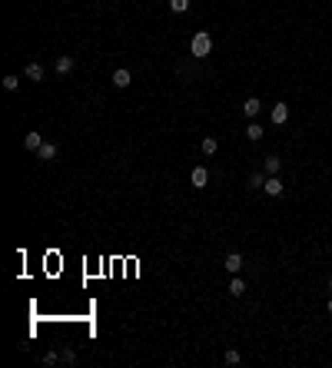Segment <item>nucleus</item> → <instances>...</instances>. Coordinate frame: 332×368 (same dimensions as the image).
<instances>
[{"label":"nucleus","mask_w":332,"mask_h":368,"mask_svg":"<svg viewBox=\"0 0 332 368\" xmlns=\"http://www.w3.org/2000/svg\"><path fill=\"white\" fill-rule=\"evenodd\" d=\"M189 53L196 56V60H203V56L213 53V37L206 34V30H200V34H193V40H189Z\"/></svg>","instance_id":"nucleus-1"},{"label":"nucleus","mask_w":332,"mask_h":368,"mask_svg":"<svg viewBox=\"0 0 332 368\" xmlns=\"http://www.w3.org/2000/svg\"><path fill=\"white\" fill-rule=\"evenodd\" d=\"M189 183L196 186V189H206V183H209V173H206V166H196V169L189 173Z\"/></svg>","instance_id":"nucleus-2"},{"label":"nucleus","mask_w":332,"mask_h":368,"mask_svg":"<svg viewBox=\"0 0 332 368\" xmlns=\"http://www.w3.org/2000/svg\"><path fill=\"white\" fill-rule=\"evenodd\" d=\"M129 83H133V73H129V70H123V67H120V70L113 73V87H120V90H127Z\"/></svg>","instance_id":"nucleus-3"},{"label":"nucleus","mask_w":332,"mask_h":368,"mask_svg":"<svg viewBox=\"0 0 332 368\" xmlns=\"http://www.w3.org/2000/svg\"><path fill=\"white\" fill-rule=\"evenodd\" d=\"M262 189H266L269 196H282V193H286V186H282V179H279V176H269V179H266V186H262Z\"/></svg>","instance_id":"nucleus-4"},{"label":"nucleus","mask_w":332,"mask_h":368,"mask_svg":"<svg viewBox=\"0 0 332 368\" xmlns=\"http://www.w3.org/2000/svg\"><path fill=\"white\" fill-rule=\"evenodd\" d=\"M269 116H273V123H276V126H282V123L289 120V106H286V103H276V106H273V113H269Z\"/></svg>","instance_id":"nucleus-5"},{"label":"nucleus","mask_w":332,"mask_h":368,"mask_svg":"<svg viewBox=\"0 0 332 368\" xmlns=\"http://www.w3.org/2000/svg\"><path fill=\"white\" fill-rule=\"evenodd\" d=\"M222 265L229 269V276H236V272H240V269H242V256H240V252H229V256H226V262H222Z\"/></svg>","instance_id":"nucleus-6"},{"label":"nucleus","mask_w":332,"mask_h":368,"mask_svg":"<svg viewBox=\"0 0 332 368\" xmlns=\"http://www.w3.org/2000/svg\"><path fill=\"white\" fill-rule=\"evenodd\" d=\"M259 110H262V103H259L256 96H249V100L242 103V113H246L249 120H256V116H259Z\"/></svg>","instance_id":"nucleus-7"},{"label":"nucleus","mask_w":332,"mask_h":368,"mask_svg":"<svg viewBox=\"0 0 332 368\" xmlns=\"http://www.w3.org/2000/svg\"><path fill=\"white\" fill-rule=\"evenodd\" d=\"M23 146L30 149V153H37V149L43 146V136H40V133H27V136H23Z\"/></svg>","instance_id":"nucleus-8"},{"label":"nucleus","mask_w":332,"mask_h":368,"mask_svg":"<svg viewBox=\"0 0 332 368\" xmlns=\"http://www.w3.org/2000/svg\"><path fill=\"white\" fill-rule=\"evenodd\" d=\"M37 159H43V163H50V159H56V146H54V143H43V146L37 149Z\"/></svg>","instance_id":"nucleus-9"},{"label":"nucleus","mask_w":332,"mask_h":368,"mask_svg":"<svg viewBox=\"0 0 332 368\" xmlns=\"http://www.w3.org/2000/svg\"><path fill=\"white\" fill-rule=\"evenodd\" d=\"M200 149H203L206 156H213V153L220 149V143H216V136H203V143H200Z\"/></svg>","instance_id":"nucleus-10"},{"label":"nucleus","mask_w":332,"mask_h":368,"mask_svg":"<svg viewBox=\"0 0 332 368\" xmlns=\"http://www.w3.org/2000/svg\"><path fill=\"white\" fill-rule=\"evenodd\" d=\"M279 169H282V159L279 156H266V173L269 176H279Z\"/></svg>","instance_id":"nucleus-11"},{"label":"nucleus","mask_w":332,"mask_h":368,"mask_svg":"<svg viewBox=\"0 0 332 368\" xmlns=\"http://www.w3.org/2000/svg\"><path fill=\"white\" fill-rule=\"evenodd\" d=\"M74 70V56H60L56 60V73H70Z\"/></svg>","instance_id":"nucleus-12"},{"label":"nucleus","mask_w":332,"mask_h":368,"mask_svg":"<svg viewBox=\"0 0 332 368\" xmlns=\"http://www.w3.org/2000/svg\"><path fill=\"white\" fill-rule=\"evenodd\" d=\"M27 80H43V67L40 63H30L27 67Z\"/></svg>","instance_id":"nucleus-13"},{"label":"nucleus","mask_w":332,"mask_h":368,"mask_svg":"<svg viewBox=\"0 0 332 368\" xmlns=\"http://www.w3.org/2000/svg\"><path fill=\"white\" fill-rule=\"evenodd\" d=\"M229 292H233V295H242V292H246V282H242L240 276H233V282H229Z\"/></svg>","instance_id":"nucleus-14"},{"label":"nucleus","mask_w":332,"mask_h":368,"mask_svg":"<svg viewBox=\"0 0 332 368\" xmlns=\"http://www.w3.org/2000/svg\"><path fill=\"white\" fill-rule=\"evenodd\" d=\"M169 10L173 14H186L189 10V0H169Z\"/></svg>","instance_id":"nucleus-15"},{"label":"nucleus","mask_w":332,"mask_h":368,"mask_svg":"<svg viewBox=\"0 0 332 368\" xmlns=\"http://www.w3.org/2000/svg\"><path fill=\"white\" fill-rule=\"evenodd\" d=\"M246 136H249L253 143H259V140H262V126H259V123H253V126L246 129Z\"/></svg>","instance_id":"nucleus-16"},{"label":"nucleus","mask_w":332,"mask_h":368,"mask_svg":"<svg viewBox=\"0 0 332 368\" xmlns=\"http://www.w3.org/2000/svg\"><path fill=\"white\" fill-rule=\"evenodd\" d=\"M17 87H20V76H14V73H10V76H3V90H10V93H14Z\"/></svg>","instance_id":"nucleus-17"},{"label":"nucleus","mask_w":332,"mask_h":368,"mask_svg":"<svg viewBox=\"0 0 332 368\" xmlns=\"http://www.w3.org/2000/svg\"><path fill=\"white\" fill-rule=\"evenodd\" d=\"M249 186H253V189H262V186H266V176H262V173H253V176H249Z\"/></svg>","instance_id":"nucleus-18"},{"label":"nucleus","mask_w":332,"mask_h":368,"mask_svg":"<svg viewBox=\"0 0 332 368\" xmlns=\"http://www.w3.org/2000/svg\"><path fill=\"white\" fill-rule=\"evenodd\" d=\"M240 362H242V358H240V351H236V349L226 351V365H240Z\"/></svg>","instance_id":"nucleus-19"},{"label":"nucleus","mask_w":332,"mask_h":368,"mask_svg":"<svg viewBox=\"0 0 332 368\" xmlns=\"http://www.w3.org/2000/svg\"><path fill=\"white\" fill-rule=\"evenodd\" d=\"M60 358H63V362H70V365H74V362H76V351H74V349H63V351H60Z\"/></svg>","instance_id":"nucleus-20"},{"label":"nucleus","mask_w":332,"mask_h":368,"mask_svg":"<svg viewBox=\"0 0 332 368\" xmlns=\"http://www.w3.org/2000/svg\"><path fill=\"white\" fill-rule=\"evenodd\" d=\"M56 358H60V351H47V355H43V365H54Z\"/></svg>","instance_id":"nucleus-21"},{"label":"nucleus","mask_w":332,"mask_h":368,"mask_svg":"<svg viewBox=\"0 0 332 368\" xmlns=\"http://www.w3.org/2000/svg\"><path fill=\"white\" fill-rule=\"evenodd\" d=\"M329 315H332V298H329Z\"/></svg>","instance_id":"nucleus-22"},{"label":"nucleus","mask_w":332,"mask_h":368,"mask_svg":"<svg viewBox=\"0 0 332 368\" xmlns=\"http://www.w3.org/2000/svg\"><path fill=\"white\" fill-rule=\"evenodd\" d=\"M329 292H332V279H329Z\"/></svg>","instance_id":"nucleus-23"}]
</instances>
